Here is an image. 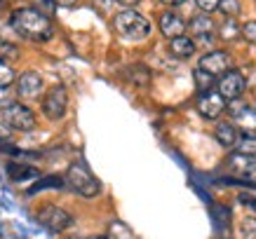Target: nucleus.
<instances>
[{
	"instance_id": "20",
	"label": "nucleus",
	"mask_w": 256,
	"mask_h": 239,
	"mask_svg": "<svg viewBox=\"0 0 256 239\" xmlns=\"http://www.w3.org/2000/svg\"><path fill=\"white\" fill-rule=\"evenodd\" d=\"M235 153H244V155H256V134H244L238 139V146H235Z\"/></svg>"
},
{
	"instance_id": "16",
	"label": "nucleus",
	"mask_w": 256,
	"mask_h": 239,
	"mask_svg": "<svg viewBox=\"0 0 256 239\" xmlns=\"http://www.w3.org/2000/svg\"><path fill=\"white\" fill-rule=\"evenodd\" d=\"M195 40L193 38H188V35H178V38L170 40V52L176 59H188V56H193L195 54Z\"/></svg>"
},
{
	"instance_id": "15",
	"label": "nucleus",
	"mask_w": 256,
	"mask_h": 239,
	"mask_svg": "<svg viewBox=\"0 0 256 239\" xmlns=\"http://www.w3.org/2000/svg\"><path fill=\"white\" fill-rule=\"evenodd\" d=\"M214 139H216L224 148H235L240 134H238V127H235L233 122H218L216 129H214Z\"/></svg>"
},
{
	"instance_id": "10",
	"label": "nucleus",
	"mask_w": 256,
	"mask_h": 239,
	"mask_svg": "<svg viewBox=\"0 0 256 239\" xmlns=\"http://www.w3.org/2000/svg\"><path fill=\"white\" fill-rule=\"evenodd\" d=\"M45 89V82H42V77L36 73V70H26L22 75L16 77V96L19 99H38L40 94Z\"/></svg>"
},
{
	"instance_id": "33",
	"label": "nucleus",
	"mask_w": 256,
	"mask_h": 239,
	"mask_svg": "<svg viewBox=\"0 0 256 239\" xmlns=\"http://www.w3.org/2000/svg\"><path fill=\"white\" fill-rule=\"evenodd\" d=\"M240 202L244 204V207H249V209H254L256 211V197H252V195L244 193V195H240Z\"/></svg>"
},
{
	"instance_id": "32",
	"label": "nucleus",
	"mask_w": 256,
	"mask_h": 239,
	"mask_svg": "<svg viewBox=\"0 0 256 239\" xmlns=\"http://www.w3.org/2000/svg\"><path fill=\"white\" fill-rule=\"evenodd\" d=\"M10 139H12V136H10V127L0 120V146H8Z\"/></svg>"
},
{
	"instance_id": "7",
	"label": "nucleus",
	"mask_w": 256,
	"mask_h": 239,
	"mask_svg": "<svg viewBox=\"0 0 256 239\" xmlns=\"http://www.w3.org/2000/svg\"><path fill=\"white\" fill-rule=\"evenodd\" d=\"M228 113H230V120L238 129H242L244 134H256V108L235 99L228 101Z\"/></svg>"
},
{
	"instance_id": "4",
	"label": "nucleus",
	"mask_w": 256,
	"mask_h": 239,
	"mask_svg": "<svg viewBox=\"0 0 256 239\" xmlns=\"http://www.w3.org/2000/svg\"><path fill=\"white\" fill-rule=\"evenodd\" d=\"M2 122L14 131H31L38 120H36V113L28 106L12 103V106H8V108L2 110Z\"/></svg>"
},
{
	"instance_id": "28",
	"label": "nucleus",
	"mask_w": 256,
	"mask_h": 239,
	"mask_svg": "<svg viewBox=\"0 0 256 239\" xmlns=\"http://www.w3.org/2000/svg\"><path fill=\"white\" fill-rule=\"evenodd\" d=\"M242 38L247 42H252V45H256V21L242 23Z\"/></svg>"
},
{
	"instance_id": "25",
	"label": "nucleus",
	"mask_w": 256,
	"mask_h": 239,
	"mask_svg": "<svg viewBox=\"0 0 256 239\" xmlns=\"http://www.w3.org/2000/svg\"><path fill=\"white\" fill-rule=\"evenodd\" d=\"M240 235L244 239H256V218H244V221H242Z\"/></svg>"
},
{
	"instance_id": "5",
	"label": "nucleus",
	"mask_w": 256,
	"mask_h": 239,
	"mask_svg": "<svg viewBox=\"0 0 256 239\" xmlns=\"http://www.w3.org/2000/svg\"><path fill=\"white\" fill-rule=\"evenodd\" d=\"M66 108H68V92H66V87L54 85L52 89H47V94L42 96V113L47 115V120H62Z\"/></svg>"
},
{
	"instance_id": "36",
	"label": "nucleus",
	"mask_w": 256,
	"mask_h": 239,
	"mask_svg": "<svg viewBox=\"0 0 256 239\" xmlns=\"http://www.w3.org/2000/svg\"><path fill=\"white\" fill-rule=\"evenodd\" d=\"M120 2H122V5H136L139 0H120Z\"/></svg>"
},
{
	"instance_id": "17",
	"label": "nucleus",
	"mask_w": 256,
	"mask_h": 239,
	"mask_svg": "<svg viewBox=\"0 0 256 239\" xmlns=\"http://www.w3.org/2000/svg\"><path fill=\"white\" fill-rule=\"evenodd\" d=\"M8 176L14 181V183H22V181H31V178H38L40 171L36 167H28V164H19V162H10L8 164Z\"/></svg>"
},
{
	"instance_id": "31",
	"label": "nucleus",
	"mask_w": 256,
	"mask_h": 239,
	"mask_svg": "<svg viewBox=\"0 0 256 239\" xmlns=\"http://www.w3.org/2000/svg\"><path fill=\"white\" fill-rule=\"evenodd\" d=\"M36 2H38V5H42V12H45L47 16H50V14H54V9L59 7V5H56L54 0H36Z\"/></svg>"
},
{
	"instance_id": "18",
	"label": "nucleus",
	"mask_w": 256,
	"mask_h": 239,
	"mask_svg": "<svg viewBox=\"0 0 256 239\" xmlns=\"http://www.w3.org/2000/svg\"><path fill=\"white\" fill-rule=\"evenodd\" d=\"M122 75L127 82H132V85H148L150 82V70L144 66V63H132V66H127L122 70Z\"/></svg>"
},
{
	"instance_id": "26",
	"label": "nucleus",
	"mask_w": 256,
	"mask_h": 239,
	"mask_svg": "<svg viewBox=\"0 0 256 239\" xmlns=\"http://www.w3.org/2000/svg\"><path fill=\"white\" fill-rule=\"evenodd\" d=\"M16 92H12L10 87H0V108L5 110L8 106H12V103H16Z\"/></svg>"
},
{
	"instance_id": "1",
	"label": "nucleus",
	"mask_w": 256,
	"mask_h": 239,
	"mask_svg": "<svg viewBox=\"0 0 256 239\" xmlns=\"http://www.w3.org/2000/svg\"><path fill=\"white\" fill-rule=\"evenodd\" d=\"M12 28H14L19 35L28 40H36V42H45L54 35V26H52V19L40 12V9H33V7H24V9H16L12 12Z\"/></svg>"
},
{
	"instance_id": "8",
	"label": "nucleus",
	"mask_w": 256,
	"mask_h": 239,
	"mask_svg": "<svg viewBox=\"0 0 256 239\" xmlns=\"http://www.w3.org/2000/svg\"><path fill=\"white\" fill-rule=\"evenodd\" d=\"M198 113H200L204 120H216L221 113H224L228 106H226V99L218 94V89H210V92H202L198 96Z\"/></svg>"
},
{
	"instance_id": "22",
	"label": "nucleus",
	"mask_w": 256,
	"mask_h": 239,
	"mask_svg": "<svg viewBox=\"0 0 256 239\" xmlns=\"http://www.w3.org/2000/svg\"><path fill=\"white\" fill-rule=\"evenodd\" d=\"M238 35H242V26H238V23H235L233 16H228V19H226V23L221 26V38H224V40H235Z\"/></svg>"
},
{
	"instance_id": "21",
	"label": "nucleus",
	"mask_w": 256,
	"mask_h": 239,
	"mask_svg": "<svg viewBox=\"0 0 256 239\" xmlns=\"http://www.w3.org/2000/svg\"><path fill=\"white\" fill-rule=\"evenodd\" d=\"M193 77H195V85H198L200 94H202V92H210V89H214V75H210L207 70L195 68Z\"/></svg>"
},
{
	"instance_id": "29",
	"label": "nucleus",
	"mask_w": 256,
	"mask_h": 239,
	"mask_svg": "<svg viewBox=\"0 0 256 239\" xmlns=\"http://www.w3.org/2000/svg\"><path fill=\"white\" fill-rule=\"evenodd\" d=\"M214 211H216L214 218H216L218 223H228V221H230V209L228 207H224V204H214Z\"/></svg>"
},
{
	"instance_id": "27",
	"label": "nucleus",
	"mask_w": 256,
	"mask_h": 239,
	"mask_svg": "<svg viewBox=\"0 0 256 239\" xmlns=\"http://www.w3.org/2000/svg\"><path fill=\"white\" fill-rule=\"evenodd\" d=\"M19 56V49H16L12 42H0V59H16Z\"/></svg>"
},
{
	"instance_id": "12",
	"label": "nucleus",
	"mask_w": 256,
	"mask_h": 239,
	"mask_svg": "<svg viewBox=\"0 0 256 239\" xmlns=\"http://www.w3.org/2000/svg\"><path fill=\"white\" fill-rule=\"evenodd\" d=\"M230 66H233V59H230V54L228 52H221V49H216V52H210V54H204L200 59V63H198V68L207 70L210 75H226L228 70H230Z\"/></svg>"
},
{
	"instance_id": "13",
	"label": "nucleus",
	"mask_w": 256,
	"mask_h": 239,
	"mask_svg": "<svg viewBox=\"0 0 256 239\" xmlns=\"http://www.w3.org/2000/svg\"><path fill=\"white\" fill-rule=\"evenodd\" d=\"M158 26H160V33L170 40L184 35V31H186V21H184L176 12H162L160 19H158Z\"/></svg>"
},
{
	"instance_id": "9",
	"label": "nucleus",
	"mask_w": 256,
	"mask_h": 239,
	"mask_svg": "<svg viewBox=\"0 0 256 239\" xmlns=\"http://www.w3.org/2000/svg\"><path fill=\"white\" fill-rule=\"evenodd\" d=\"M244 87H247V80H244V75H242L240 70H228L226 75L218 77V82H216L218 94H221L226 101L240 99L242 92H244Z\"/></svg>"
},
{
	"instance_id": "23",
	"label": "nucleus",
	"mask_w": 256,
	"mask_h": 239,
	"mask_svg": "<svg viewBox=\"0 0 256 239\" xmlns=\"http://www.w3.org/2000/svg\"><path fill=\"white\" fill-rule=\"evenodd\" d=\"M14 80H16L14 68H12L5 59H0V87H12Z\"/></svg>"
},
{
	"instance_id": "37",
	"label": "nucleus",
	"mask_w": 256,
	"mask_h": 239,
	"mask_svg": "<svg viewBox=\"0 0 256 239\" xmlns=\"http://www.w3.org/2000/svg\"><path fill=\"white\" fill-rule=\"evenodd\" d=\"M92 239H104V237H92Z\"/></svg>"
},
{
	"instance_id": "19",
	"label": "nucleus",
	"mask_w": 256,
	"mask_h": 239,
	"mask_svg": "<svg viewBox=\"0 0 256 239\" xmlns=\"http://www.w3.org/2000/svg\"><path fill=\"white\" fill-rule=\"evenodd\" d=\"M64 185H66V178L64 176H56V174H52V176H42L26 190V197H33V195H38L40 190H47V188H64Z\"/></svg>"
},
{
	"instance_id": "30",
	"label": "nucleus",
	"mask_w": 256,
	"mask_h": 239,
	"mask_svg": "<svg viewBox=\"0 0 256 239\" xmlns=\"http://www.w3.org/2000/svg\"><path fill=\"white\" fill-rule=\"evenodd\" d=\"M218 2H221V0H195V5H198L204 14H210V12L218 9Z\"/></svg>"
},
{
	"instance_id": "11",
	"label": "nucleus",
	"mask_w": 256,
	"mask_h": 239,
	"mask_svg": "<svg viewBox=\"0 0 256 239\" xmlns=\"http://www.w3.org/2000/svg\"><path fill=\"white\" fill-rule=\"evenodd\" d=\"M226 167L233 171L235 176H242L244 181H254L256 178V155H244V153H233L226 160Z\"/></svg>"
},
{
	"instance_id": "35",
	"label": "nucleus",
	"mask_w": 256,
	"mask_h": 239,
	"mask_svg": "<svg viewBox=\"0 0 256 239\" xmlns=\"http://www.w3.org/2000/svg\"><path fill=\"white\" fill-rule=\"evenodd\" d=\"M164 5H178V2H184V0H162Z\"/></svg>"
},
{
	"instance_id": "2",
	"label": "nucleus",
	"mask_w": 256,
	"mask_h": 239,
	"mask_svg": "<svg viewBox=\"0 0 256 239\" xmlns=\"http://www.w3.org/2000/svg\"><path fill=\"white\" fill-rule=\"evenodd\" d=\"M64 178H66V185H68L73 193H78L80 197L92 200V197H96L101 193V183L94 178V174L90 171L85 160H78V162L70 164L68 169H66V174H64Z\"/></svg>"
},
{
	"instance_id": "6",
	"label": "nucleus",
	"mask_w": 256,
	"mask_h": 239,
	"mask_svg": "<svg viewBox=\"0 0 256 239\" xmlns=\"http://www.w3.org/2000/svg\"><path fill=\"white\" fill-rule=\"evenodd\" d=\"M38 223L42 228H47L50 232H64L66 228L73 225V218L64 211V209L54 207V204H45L42 209H38Z\"/></svg>"
},
{
	"instance_id": "14",
	"label": "nucleus",
	"mask_w": 256,
	"mask_h": 239,
	"mask_svg": "<svg viewBox=\"0 0 256 239\" xmlns=\"http://www.w3.org/2000/svg\"><path fill=\"white\" fill-rule=\"evenodd\" d=\"M188 28H190V33L195 35V40H200V42H212V38H214V28H216V23L212 21L210 14H198L190 19V23H188Z\"/></svg>"
},
{
	"instance_id": "24",
	"label": "nucleus",
	"mask_w": 256,
	"mask_h": 239,
	"mask_svg": "<svg viewBox=\"0 0 256 239\" xmlns=\"http://www.w3.org/2000/svg\"><path fill=\"white\" fill-rule=\"evenodd\" d=\"M218 9H221V12H224L226 16H238L240 14V0H221V2H218Z\"/></svg>"
},
{
	"instance_id": "3",
	"label": "nucleus",
	"mask_w": 256,
	"mask_h": 239,
	"mask_svg": "<svg viewBox=\"0 0 256 239\" xmlns=\"http://www.w3.org/2000/svg\"><path fill=\"white\" fill-rule=\"evenodd\" d=\"M113 26H116V31L122 38H130V40H144L150 35V21L144 14L134 12V9H124V12L116 14Z\"/></svg>"
},
{
	"instance_id": "34",
	"label": "nucleus",
	"mask_w": 256,
	"mask_h": 239,
	"mask_svg": "<svg viewBox=\"0 0 256 239\" xmlns=\"http://www.w3.org/2000/svg\"><path fill=\"white\" fill-rule=\"evenodd\" d=\"M54 2L59 5V7H73V5H76L78 0H54Z\"/></svg>"
}]
</instances>
